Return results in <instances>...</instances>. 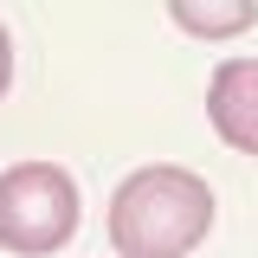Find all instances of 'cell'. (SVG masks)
<instances>
[{
  "instance_id": "cell-1",
  "label": "cell",
  "mask_w": 258,
  "mask_h": 258,
  "mask_svg": "<svg viewBox=\"0 0 258 258\" xmlns=\"http://www.w3.org/2000/svg\"><path fill=\"white\" fill-rule=\"evenodd\" d=\"M207 232H213V187L194 168L155 161V168H136L110 194L116 258H187Z\"/></svg>"
},
{
  "instance_id": "cell-2",
  "label": "cell",
  "mask_w": 258,
  "mask_h": 258,
  "mask_svg": "<svg viewBox=\"0 0 258 258\" xmlns=\"http://www.w3.org/2000/svg\"><path fill=\"white\" fill-rule=\"evenodd\" d=\"M78 213H84L78 181L58 161H13L0 174V252L52 258L58 245H71Z\"/></svg>"
},
{
  "instance_id": "cell-3",
  "label": "cell",
  "mask_w": 258,
  "mask_h": 258,
  "mask_svg": "<svg viewBox=\"0 0 258 258\" xmlns=\"http://www.w3.org/2000/svg\"><path fill=\"white\" fill-rule=\"evenodd\" d=\"M207 116L239 155H258V58H226L207 78Z\"/></svg>"
},
{
  "instance_id": "cell-4",
  "label": "cell",
  "mask_w": 258,
  "mask_h": 258,
  "mask_svg": "<svg viewBox=\"0 0 258 258\" xmlns=\"http://www.w3.org/2000/svg\"><path fill=\"white\" fill-rule=\"evenodd\" d=\"M168 20L194 39H207V45H220V39H239L258 20V0H168Z\"/></svg>"
},
{
  "instance_id": "cell-5",
  "label": "cell",
  "mask_w": 258,
  "mask_h": 258,
  "mask_svg": "<svg viewBox=\"0 0 258 258\" xmlns=\"http://www.w3.org/2000/svg\"><path fill=\"white\" fill-rule=\"evenodd\" d=\"M7 84H13V39H7V26H0V97H7Z\"/></svg>"
}]
</instances>
